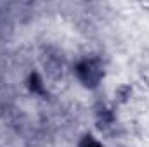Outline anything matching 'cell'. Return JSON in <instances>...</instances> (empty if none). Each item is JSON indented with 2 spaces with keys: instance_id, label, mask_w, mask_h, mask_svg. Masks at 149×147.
I'll return each mask as SVG.
<instances>
[{
  "instance_id": "3957f363",
  "label": "cell",
  "mask_w": 149,
  "mask_h": 147,
  "mask_svg": "<svg viewBox=\"0 0 149 147\" xmlns=\"http://www.w3.org/2000/svg\"><path fill=\"white\" fill-rule=\"evenodd\" d=\"M26 85H28V90L31 94H35V95H43L45 94V85H43V80H42L38 71H31L30 73Z\"/></svg>"
},
{
  "instance_id": "6da1fadb",
  "label": "cell",
  "mask_w": 149,
  "mask_h": 147,
  "mask_svg": "<svg viewBox=\"0 0 149 147\" xmlns=\"http://www.w3.org/2000/svg\"><path fill=\"white\" fill-rule=\"evenodd\" d=\"M74 73H76V78L81 81L83 87L95 88V87H99V83L104 76V69L101 68V64L97 61L83 59L74 66Z\"/></svg>"
},
{
  "instance_id": "277c9868",
  "label": "cell",
  "mask_w": 149,
  "mask_h": 147,
  "mask_svg": "<svg viewBox=\"0 0 149 147\" xmlns=\"http://www.w3.org/2000/svg\"><path fill=\"white\" fill-rule=\"evenodd\" d=\"M78 147H102V144H101V142H99L94 135L87 133V135H83V137L80 139Z\"/></svg>"
},
{
  "instance_id": "7a4b0ae2",
  "label": "cell",
  "mask_w": 149,
  "mask_h": 147,
  "mask_svg": "<svg viewBox=\"0 0 149 147\" xmlns=\"http://www.w3.org/2000/svg\"><path fill=\"white\" fill-rule=\"evenodd\" d=\"M132 95H134V88L130 83H120L114 88V101L118 104H128Z\"/></svg>"
}]
</instances>
